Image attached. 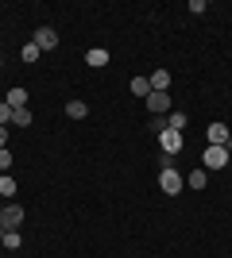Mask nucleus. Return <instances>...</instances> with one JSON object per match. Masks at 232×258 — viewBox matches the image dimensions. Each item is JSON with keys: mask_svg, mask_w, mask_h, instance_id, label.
I'll use <instances>...</instances> for the list:
<instances>
[{"mask_svg": "<svg viewBox=\"0 0 232 258\" xmlns=\"http://www.w3.org/2000/svg\"><path fill=\"white\" fill-rule=\"evenodd\" d=\"M159 189H163L166 197H178L182 189H186V177H182L174 166H166V170H159Z\"/></svg>", "mask_w": 232, "mask_h": 258, "instance_id": "f257e3e1", "label": "nucleus"}, {"mask_svg": "<svg viewBox=\"0 0 232 258\" xmlns=\"http://www.w3.org/2000/svg\"><path fill=\"white\" fill-rule=\"evenodd\" d=\"M205 166H209V170H224V166H228V151H224V147H205L201 170H205Z\"/></svg>", "mask_w": 232, "mask_h": 258, "instance_id": "f03ea898", "label": "nucleus"}, {"mask_svg": "<svg viewBox=\"0 0 232 258\" xmlns=\"http://www.w3.org/2000/svg\"><path fill=\"white\" fill-rule=\"evenodd\" d=\"M159 147H163V154H166V158H174V154L182 151V147H186V139H182L178 131H170V127H166L163 135H159Z\"/></svg>", "mask_w": 232, "mask_h": 258, "instance_id": "7ed1b4c3", "label": "nucleus"}, {"mask_svg": "<svg viewBox=\"0 0 232 258\" xmlns=\"http://www.w3.org/2000/svg\"><path fill=\"white\" fill-rule=\"evenodd\" d=\"M31 43L47 54V50H55V46H58V31H55V27H39V31L31 35Z\"/></svg>", "mask_w": 232, "mask_h": 258, "instance_id": "20e7f679", "label": "nucleus"}, {"mask_svg": "<svg viewBox=\"0 0 232 258\" xmlns=\"http://www.w3.org/2000/svg\"><path fill=\"white\" fill-rule=\"evenodd\" d=\"M0 224H4V231H8V227H20V224H23V205L8 201V205H4V212H0Z\"/></svg>", "mask_w": 232, "mask_h": 258, "instance_id": "39448f33", "label": "nucleus"}, {"mask_svg": "<svg viewBox=\"0 0 232 258\" xmlns=\"http://www.w3.org/2000/svg\"><path fill=\"white\" fill-rule=\"evenodd\" d=\"M170 104H174L170 93H151V97H147V108H151L155 116H170Z\"/></svg>", "mask_w": 232, "mask_h": 258, "instance_id": "423d86ee", "label": "nucleus"}, {"mask_svg": "<svg viewBox=\"0 0 232 258\" xmlns=\"http://www.w3.org/2000/svg\"><path fill=\"white\" fill-rule=\"evenodd\" d=\"M228 143V127L224 123H209V131H205V147H224Z\"/></svg>", "mask_w": 232, "mask_h": 258, "instance_id": "0eeeda50", "label": "nucleus"}, {"mask_svg": "<svg viewBox=\"0 0 232 258\" xmlns=\"http://www.w3.org/2000/svg\"><path fill=\"white\" fill-rule=\"evenodd\" d=\"M85 66H93V70L109 66V50H105V46H89L85 50Z\"/></svg>", "mask_w": 232, "mask_h": 258, "instance_id": "6e6552de", "label": "nucleus"}, {"mask_svg": "<svg viewBox=\"0 0 232 258\" xmlns=\"http://www.w3.org/2000/svg\"><path fill=\"white\" fill-rule=\"evenodd\" d=\"M147 81H151V93H166L170 89V70H155V74H147Z\"/></svg>", "mask_w": 232, "mask_h": 258, "instance_id": "1a4fd4ad", "label": "nucleus"}, {"mask_svg": "<svg viewBox=\"0 0 232 258\" xmlns=\"http://www.w3.org/2000/svg\"><path fill=\"white\" fill-rule=\"evenodd\" d=\"M186 123H190V116H186V112H182V108H178V112H170V116H166V127H170V131H178V135L186 131Z\"/></svg>", "mask_w": 232, "mask_h": 258, "instance_id": "9d476101", "label": "nucleus"}, {"mask_svg": "<svg viewBox=\"0 0 232 258\" xmlns=\"http://www.w3.org/2000/svg\"><path fill=\"white\" fill-rule=\"evenodd\" d=\"M4 104H12V108H27V89H8V97H4Z\"/></svg>", "mask_w": 232, "mask_h": 258, "instance_id": "9b49d317", "label": "nucleus"}, {"mask_svg": "<svg viewBox=\"0 0 232 258\" xmlns=\"http://www.w3.org/2000/svg\"><path fill=\"white\" fill-rule=\"evenodd\" d=\"M66 116L70 119H85L89 116V104H85V100H66Z\"/></svg>", "mask_w": 232, "mask_h": 258, "instance_id": "f8f14e48", "label": "nucleus"}, {"mask_svg": "<svg viewBox=\"0 0 232 258\" xmlns=\"http://www.w3.org/2000/svg\"><path fill=\"white\" fill-rule=\"evenodd\" d=\"M16 189H20V185H16V177H12V173H0V201L16 197Z\"/></svg>", "mask_w": 232, "mask_h": 258, "instance_id": "ddd939ff", "label": "nucleus"}, {"mask_svg": "<svg viewBox=\"0 0 232 258\" xmlns=\"http://www.w3.org/2000/svg\"><path fill=\"white\" fill-rule=\"evenodd\" d=\"M20 243H23L20 227H8V231H4V243H0V247H4V250H20Z\"/></svg>", "mask_w": 232, "mask_h": 258, "instance_id": "4468645a", "label": "nucleus"}, {"mask_svg": "<svg viewBox=\"0 0 232 258\" xmlns=\"http://www.w3.org/2000/svg\"><path fill=\"white\" fill-rule=\"evenodd\" d=\"M39 54H43V50H39L35 43H23V46H20V58H23V66H35V62H39Z\"/></svg>", "mask_w": 232, "mask_h": 258, "instance_id": "2eb2a0df", "label": "nucleus"}, {"mask_svg": "<svg viewBox=\"0 0 232 258\" xmlns=\"http://www.w3.org/2000/svg\"><path fill=\"white\" fill-rule=\"evenodd\" d=\"M128 89H132L135 97H151V81H147L144 74H140V77H132V85H128Z\"/></svg>", "mask_w": 232, "mask_h": 258, "instance_id": "dca6fc26", "label": "nucleus"}, {"mask_svg": "<svg viewBox=\"0 0 232 258\" xmlns=\"http://www.w3.org/2000/svg\"><path fill=\"white\" fill-rule=\"evenodd\" d=\"M12 123L16 127H31V108H12Z\"/></svg>", "mask_w": 232, "mask_h": 258, "instance_id": "f3484780", "label": "nucleus"}, {"mask_svg": "<svg viewBox=\"0 0 232 258\" xmlns=\"http://www.w3.org/2000/svg\"><path fill=\"white\" fill-rule=\"evenodd\" d=\"M186 189H205V170H201V166L186 173Z\"/></svg>", "mask_w": 232, "mask_h": 258, "instance_id": "a211bd4d", "label": "nucleus"}, {"mask_svg": "<svg viewBox=\"0 0 232 258\" xmlns=\"http://www.w3.org/2000/svg\"><path fill=\"white\" fill-rule=\"evenodd\" d=\"M8 123H12V104L0 100V127H8Z\"/></svg>", "mask_w": 232, "mask_h": 258, "instance_id": "6ab92c4d", "label": "nucleus"}, {"mask_svg": "<svg viewBox=\"0 0 232 258\" xmlns=\"http://www.w3.org/2000/svg\"><path fill=\"white\" fill-rule=\"evenodd\" d=\"M8 170H12V151L4 147V151H0V173H8Z\"/></svg>", "mask_w": 232, "mask_h": 258, "instance_id": "aec40b11", "label": "nucleus"}, {"mask_svg": "<svg viewBox=\"0 0 232 258\" xmlns=\"http://www.w3.org/2000/svg\"><path fill=\"white\" fill-rule=\"evenodd\" d=\"M151 131H155V135H163V131H166V116H155L151 119Z\"/></svg>", "mask_w": 232, "mask_h": 258, "instance_id": "412c9836", "label": "nucleus"}, {"mask_svg": "<svg viewBox=\"0 0 232 258\" xmlns=\"http://www.w3.org/2000/svg\"><path fill=\"white\" fill-rule=\"evenodd\" d=\"M8 147V127H0V151Z\"/></svg>", "mask_w": 232, "mask_h": 258, "instance_id": "4be33fe9", "label": "nucleus"}, {"mask_svg": "<svg viewBox=\"0 0 232 258\" xmlns=\"http://www.w3.org/2000/svg\"><path fill=\"white\" fill-rule=\"evenodd\" d=\"M0 243H4V224H0Z\"/></svg>", "mask_w": 232, "mask_h": 258, "instance_id": "5701e85b", "label": "nucleus"}, {"mask_svg": "<svg viewBox=\"0 0 232 258\" xmlns=\"http://www.w3.org/2000/svg\"><path fill=\"white\" fill-rule=\"evenodd\" d=\"M0 70H4V58H0Z\"/></svg>", "mask_w": 232, "mask_h": 258, "instance_id": "b1692460", "label": "nucleus"}, {"mask_svg": "<svg viewBox=\"0 0 232 258\" xmlns=\"http://www.w3.org/2000/svg\"><path fill=\"white\" fill-rule=\"evenodd\" d=\"M0 212H4V201H0Z\"/></svg>", "mask_w": 232, "mask_h": 258, "instance_id": "393cba45", "label": "nucleus"}]
</instances>
